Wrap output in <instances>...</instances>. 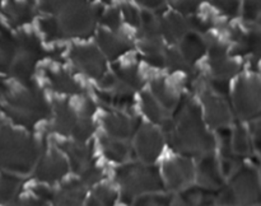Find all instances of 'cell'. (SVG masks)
Segmentation results:
<instances>
[{
    "label": "cell",
    "instance_id": "8992f818",
    "mask_svg": "<svg viewBox=\"0 0 261 206\" xmlns=\"http://www.w3.org/2000/svg\"><path fill=\"white\" fill-rule=\"evenodd\" d=\"M206 119L216 127H224L231 121V114L227 104L217 97H209L206 102Z\"/></svg>",
    "mask_w": 261,
    "mask_h": 206
},
{
    "label": "cell",
    "instance_id": "7c38bea8",
    "mask_svg": "<svg viewBox=\"0 0 261 206\" xmlns=\"http://www.w3.org/2000/svg\"><path fill=\"white\" fill-rule=\"evenodd\" d=\"M250 137H251L252 146L259 154H261V119H256L250 125Z\"/></svg>",
    "mask_w": 261,
    "mask_h": 206
},
{
    "label": "cell",
    "instance_id": "4fadbf2b",
    "mask_svg": "<svg viewBox=\"0 0 261 206\" xmlns=\"http://www.w3.org/2000/svg\"><path fill=\"white\" fill-rule=\"evenodd\" d=\"M259 175H260V183H261V170H260V173H259Z\"/></svg>",
    "mask_w": 261,
    "mask_h": 206
},
{
    "label": "cell",
    "instance_id": "5b68a950",
    "mask_svg": "<svg viewBox=\"0 0 261 206\" xmlns=\"http://www.w3.org/2000/svg\"><path fill=\"white\" fill-rule=\"evenodd\" d=\"M198 173L199 182H203L204 186L209 188H216L222 185V175L219 164L217 163L216 158L213 155H206L199 165V170H195Z\"/></svg>",
    "mask_w": 261,
    "mask_h": 206
},
{
    "label": "cell",
    "instance_id": "30bf717a",
    "mask_svg": "<svg viewBox=\"0 0 261 206\" xmlns=\"http://www.w3.org/2000/svg\"><path fill=\"white\" fill-rule=\"evenodd\" d=\"M142 108L148 117L153 122H157L162 120L163 116V107L161 106L160 102L150 94H143L142 99Z\"/></svg>",
    "mask_w": 261,
    "mask_h": 206
},
{
    "label": "cell",
    "instance_id": "5bb4252c",
    "mask_svg": "<svg viewBox=\"0 0 261 206\" xmlns=\"http://www.w3.org/2000/svg\"><path fill=\"white\" fill-rule=\"evenodd\" d=\"M260 155H261V154H260Z\"/></svg>",
    "mask_w": 261,
    "mask_h": 206
},
{
    "label": "cell",
    "instance_id": "8fae6325",
    "mask_svg": "<svg viewBox=\"0 0 261 206\" xmlns=\"http://www.w3.org/2000/svg\"><path fill=\"white\" fill-rule=\"evenodd\" d=\"M242 9L245 19L254 22L261 15V0H244Z\"/></svg>",
    "mask_w": 261,
    "mask_h": 206
},
{
    "label": "cell",
    "instance_id": "6da1fadb",
    "mask_svg": "<svg viewBox=\"0 0 261 206\" xmlns=\"http://www.w3.org/2000/svg\"><path fill=\"white\" fill-rule=\"evenodd\" d=\"M234 108L242 119H254L261 113V79L244 76L236 83L233 91Z\"/></svg>",
    "mask_w": 261,
    "mask_h": 206
},
{
    "label": "cell",
    "instance_id": "ba28073f",
    "mask_svg": "<svg viewBox=\"0 0 261 206\" xmlns=\"http://www.w3.org/2000/svg\"><path fill=\"white\" fill-rule=\"evenodd\" d=\"M106 127L109 134L115 139H126L132 132V125L129 119L121 114H111L106 120Z\"/></svg>",
    "mask_w": 261,
    "mask_h": 206
},
{
    "label": "cell",
    "instance_id": "52a82bcc",
    "mask_svg": "<svg viewBox=\"0 0 261 206\" xmlns=\"http://www.w3.org/2000/svg\"><path fill=\"white\" fill-rule=\"evenodd\" d=\"M251 137L250 132L242 124L234 126L231 132V149L233 154L247 155L251 149Z\"/></svg>",
    "mask_w": 261,
    "mask_h": 206
},
{
    "label": "cell",
    "instance_id": "3957f363",
    "mask_svg": "<svg viewBox=\"0 0 261 206\" xmlns=\"http://www.w3.org/2000/svg\"><path fill=\"white\" fill-rule=\"evenodd\" d=\"M163 175L168 187L172 190H180L188 186L195 175L193 163L182 158H175L163 165Z\"/></svg>",
    "mask_w": 261,
    "mask_h": 206
},
{
    "label": "cell",
    "instance_id": "9c48e42d",
    "mask_svg": "<svg viewBox=\"0 0 261 206\" xmlns=\"http://www.w3.org/2000/svg\"><path fill=\"white\" fill-rule=\"evenodd\" d=\"M241 46L246 52L261 56V23L254 25L246 35H241Z\"/></svg>",
    "mask_w": 261,
    "mask_h": 206
},
{
    "label": "cell",
    "instance_id": "7a4b0ae2",
    "mask_svg": "<svg viewBox=\"0 0 261 206\" xmlns=\"http://www.w3.org/2000/svg\"><path fill=\"white\" fill-rule=\"evenodd\" d=\"M232 180V191L237 202L261 203V183L259 172L252 167L237 168Z\"/></svg>",
    "mask_w": 261,
    "mask_h": 206
},
{
    "label": "cell",
    "instance_id": "277c9868",
    "mask_svg": "<svg viewBox=\"0 0 261 206\" xmlns=\"http://www.w3.org/2000/svg\"><path fill=\"white\" fill-rule=\"evenodd\" d=\"M138 154L145 162L150 163L160 155L162 149V136L157 130L152 127H144L139 130L137 139Z\"/></svg>",
    "mask_w": 261,
    "mask_h": 206
}]
</instances>
